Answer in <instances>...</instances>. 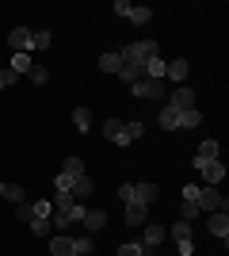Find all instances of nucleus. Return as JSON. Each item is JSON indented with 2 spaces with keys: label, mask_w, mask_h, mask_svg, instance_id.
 <instances>
[{
  "label": "nucleus",
  "mask_w": 229,
  "mask_h": 256,
  "mask_svg": "<svg viewBox=\"0 0 229 256\" xmlns=\"http://www.w3.org/2000/svg\"><path fill=\"white\" fill-rule=\"evenodd\" d=\"M54 188H57L61 195H73V176H65V172H57V176H54Z\"/></svg>",
  "instance_id": "f704fd0d"
},
{
  "label": "nucleus",
  "mask_w": 229,
  "mask_h": 256,
  "mask_svg": "<svg viewBox=\"0 0 229 256\" xmlns=\"http://www.w3.org/2000/svg\"><path fill=\"white\" fill-rule=\"evenodd\" d=\"M126 20H130V23H149V20H153V8H142V4H134Z\"/></svg>",
  "instance_id": "7c9ffc66"
},
{
  "label": "nucleus",
  "mask_w": 229,
  "mask_h": 256,
  "mask_svg": "<svg viewBox=\"0 0 229 256\" xmlns=\"http://www.w3.org/2000/svg\"><path fill=\"white\" fill-rule=\"evenodd\" d=\"M164 237H168V234H164V226H149V222H145L142 241H138V245H142V252H145V256H157V248L164 245Z\"/></svg>",
  "instance_id": "7ed1b4c3"
},
{
  "label": "nucleus",
  "mask_w": 229,
  "mask_h": 256,
  "mask_svg": "<svg viewBox=\"0 0 229 256\" xmlns=\"http://www.w3.org/2000/svg\"><path fill=\"white\" fill-rule=\"evenodd\" d=\"M50 206H54V210H69V206H73V195H61V192H57L54 199H50Z\"/></svg>",
  "instance_id": "c9c22d12"
},
{
  "label": "nucleus",
  "mask_w": 229,
  "mask_h": 256,
  "mask_svg": "<svg viewBox=\"0 0 229 256\" xmlns=\"http://www.w3.org/2000/svg\"><path fill=\"white\" fill-rule=\"evenodd\" d=\"M88 230V237H96L99 230H103V226H107V210H88L84 214V222H80Z\"/></svg>",
  "instance_id": "ddd939ff"
},
{
  "label": "nucleus",
  "mask_w": 229,
  "mask_h": 256,
  "mask_svg": "<svg viewBox=\"0 0 229 256\" xmlns=\"http://www.w3.org/2000/svg\"><path fill=\"white\" fill-rule=\"evenodd\" d=\"M46 46H54V34L50 31H34L31 34V50H46Z\"/></svg>",
  "instance_id": "cd10ccee"
},
{
  "label": "nucleus",
  "mask_w": 229,
  "mask_h": 256,
  "mask_svg": "<svg viewBox=\"0 0 229 256\" xmlns=\"http://www.w3.org/2000/svg\"><path fill=\"white\" fill-rule=\"evenodd\" d=\"M31 214H34V218H46V222H50V214H54L50 199H38V203H31Z\"/></svg>",
  "instance_id": "473e14b6"
},
{
  "label": "nucleus",
  "mask_w": 229,
  "mask_h": 256,
  "mask_svg": "<svg viewBox=\"0 0 229 256\" xmlns=\"http://www.w3.org/2000/svg\"><path fill=\"white\" fill-rule=\"evenodd\" d=\"M199 122H203V115H199L195 107H191V111H180V126H184V130H195Z\"/></svg>",
  "instance_id": "bb28decb"
},
{
  "label": "nucleus",
  "mask_w": 229,
  "mask_h": 256,
  "mask_svg": "<svg viewBox=\"0 0 229 256\" xmlns=\"http://www.w3.org/2000/svg\"><path fill=\"white\" fill-rule=\"evenodd\" d=\"M103 138L115 142V146H130V138H126V122H122V118H107V122H103Z\"/></svg>",
  "instance_id": "0eeeda50"
},
{
  "label": "nucleus",
  "mask_w": 229,
  "mask_h": 256,
  "mask_svg": "<svg viewBox=\"0 0 229 256\" xmlns=\"http://www.w3.org/2000/svg\"><path fill=\"white\" fill-rule=\"evenodd\" d=\"M119 199H122V203H134V184H122V188H119Z\"/></svg>",
  "instance_id": "a19ab883"
},
{
  "label": "nucleus",
  "mask_w": 229,
  "mask_h": 256,
  "mask_svg": "<svg viewBox=\"0 0 229 256\" xmlns=\"http://www.w3.org/2000/svg\"><path fill=\"white\" fill-rule=\"evenodd\" d=\"M92 192H96V180H92L88 172H84V176H76V180H73V199H88V195H92Z\"/></svg>",
  "instance_id": "2eb2a0df"
},
{
  "label": "nucleus",
  "mask_w": 229,
  "mask_h": 256,
  "mask_svg": "<svg viewBox=\"0 0 229 256\" xmlns=\"http://www.w3.org/2000/svg\"><path fill=\"white\" fill-rule=\"evenodd\" d=\"M31 34H34V31H27V27H11L8 46H11L15 54H31Z\"/></svg>",
  "instance_id": "6e6552de"
},
{
  "label": "nucleus",
  "mask_w": 229,
  "mask_h": 256,
  "mask_svg": "<svg viewBox=\"0 0 229 256\" xmlns=\"http://www.w3.org/2000/svg\"><path fill=\"white\" fill-rule=\"evenodd\" d=\"M195 168L203 172L207 188H218V184L226 180V164H222V160H199V157H195Z\"/></svg>",
  "instance_id": "39448f33"
},
{
  "label": "nucleus",
  "mask_w": 229,
  "mask_h": 256,
  "mask_svg": "<svg viewBox=\"0 0 229 256\" xmlns=\"http://www.w3.org/2000/svg\"><path fill=\"white\" fill-rule=\"evenodd\" d=\"M31 54H15V58H11V65H8V69H11V73H27V69H31Z\"/></svg>",
  "instance_id": "c756f323"
},
{
  "label": "nucleus",
  "mask_w": 229,
  "mask_h": 256,
  "mask_svg": "<svg viewBox=\"0 0 229 256\" xmlns=\"http://www.w3.org/2000/svg\"><path fill=\"white\" fill-rule=\"evenodd\" d=\"M199 206H195V199H184V203H180V222H191V218H199Z\"/></svg>",
  "instance_id": "c85d7f7f"
},
{
  "label": "nucleus",
  "mask_w": 229,
  "mask_h": 256,
  "mask_svg": "<svg viewBox=\"0 0 229 256\" xmlns=\"http://www.w3.org/2000/svg\"><path fill=\"white\" fill-rule=\"evenodd\" d=\"M0 195H4V199H8V203H27V192H23L19 184H0Z\"/></svg>",
  "instance_id": "a211bd4d"
},
{
  "label": "nucleus",
  "mask_w": 229,
  "mask_h": 256,
  "mask_svg": "<svg viewBox=\"0 0 229 256\" xmlns=\"http://www.w3.org/2000/svg\"><path fill=\"white\" fill-rule=\"evenodd\" d=\"M195 206L199 210H229V199L226 195H218V188H199V195H195Z\"/></svg>",
  "instance_id": "f03ea898"
},
{
  "label": "nucleus",
  "mask_w": 229,
  "mask_h": 256,
  "mask_svg": "<svg viewBox=\"0 0 229 256\" xmlns=\"http://www.w3.org/2000/svg\"><path fill=\"white\" fill-rule=\"evenodd\" d=\"M99 69H103V73H119L122 58H119V54H99Z\"/></svg>",
  "instance_id": "5701e85b"
},
{
  "label": "nucleus",
  "mask_w": 229,
  "mask_h": 256,
  "mask_svg": "<svg viewBox=\"0 0 229 256\" xmlns=\"http://www.w3.org/2000/svg\"><path fill=\"white\" fill-rule=\"evenodd\" d=\"M130 92L138 100H161V104H164V96H168V92H164V80H149V76L138 80V84H130Z\"/></svg>",
  "instance_id": "20e7f679"
},
{
  "label": "nucleus",
  "mask_w": 229,
  "mask_h": 256,
  "mask_svg": "<svg viewBox=\"0 0 229 256\" xmlns=\"http://www.w3.org/2000/svg\"><path fill=\"white\" fill-rule=\"evenodd\" d=\"M15 218H19V222H31L34 214H31V203H19L15 206Z\"/></svg>",
  "instance_id": "ea45409f"
},
{
  "label": "nucleus",
  "mask_w": 229,
  "mask_h": 256,
  "mask_svg": "<svg viewBox=\"0 0 229 256\" xmlns=\"http://www.w3.org/2000/svg\"><path fill=\"white\" fill-rule=\"evenodd\" d=\"M195 157H199V160H222V146H218L214 138H210V142H203V146H199V153H195Z\"/></svg>",
  "instance_id": "aec40b11"
},
{
  "label": "nucleus",
  "mask_w": 229,
  "mask_h": 256,
  "mask_svg": "<svg viewBox=\"0 0 229 256\" xmlns=\"http://www.w3.org/2000/svg\"><path fill=\"white\" fill-rule=\"evenodd\" d=\"M164 104L176 107V111H191V104H195V92H191L187 84H180L176 92H168V96H164Z\"/></svg>",
  "instance_id": "423d86ee"
},
{
  "label": "nucleus",
  "mask_w": 229,
  "mask_h": 256,
  "mask_svg": "<svg viewBox=\"0 0 229 256\" xmlns=\"http://www.w3.org/2000/svg\"><path fill=\"white\" fill-rule=\"evenodd\" d=\"M157 199H161V188H157V184H134V203H157Z\"/></svg>",
  "instance_id": "9d476101"
},
{
  "label": "nucleus",
  "mask_w": 229,
  "mask_h": 256,
  "mask_svg": "<svg viewBox=\"0 0 229 256\" xmlns=\"http://www.w3.org/2000/svg\"><path fill=\"white\" fill-rule=\"evenodd\" d=\"M149 222V206L145 203H126V226H145Z\"/></svg>",
  "instance_id": "4468645a"
},
{
  "label": "nucleus",
  "mask_w": 229,
  "mask_h": 256,
  "mask_svg": "<svg viewBox=\"0 0 229 256\" xmlns=\"http://www.w3.org/2000/svg\"><path fill=\"white\" fill-rule=\"evenodd\" d=\"M15 80H19V73H11V69H0V88L15 84Z\"/></svg>",
  "instance_id": "58836bf2"
},
{
  "label": "nucleus",
  "mask_w": 229,
  "mask_h": 256,
  "mask_svg": "<svg viewBox=\"0 0 229 256\" xmlns=\"http://www.w3.org/2000/svg\"><path fill=\"white\" fill-rule=\"evenodd\" d=\"M50 256H73V234H54L50 237Z\"/></svg>",
  "instance_id": "f8f14e48"
},
{
  "label": "nucleus",
  "mask_w": 229,
  "mask_h": 256,
  "mask_svg": "<svg viewBox=\"0 0 229 256\" xmlns=\"http://www.w3.org/2000/svg\"><path fill=\"white\" fill-rule=\"evenodd\" d=\"M96 252V241H92V237H73V256H92Z\"/></svg>",
  "instance_id": "412c9836"
},
{
  "label": "nucleus",
  "mask_w": 229,
  "mask_h": 256,
  "mask_svg": "<svg viewBox=\"0 0 229 256\" xmlns=\"http://www.w3.org/2000/svg\"><path fill=\"white\" fill-rule=\"evenodd\" d=\"M84 214H88V206H84V203H76V199H73V206L65 210V218H69V226H73V222H84Z\"/></svg>",
  "instance_id": "72a5a7b5"
},
{
  "label": "nucleus",
  "mask_w": 229,
  "mask_h": 256,
  "mask_svg": "<svg viewBox=\"0 0 229 256\" xmlns=\"http://www.w3.org/2000/svg\"><path fill=\"white\" fill-rule=\"evenodd\" d=\"M187 73H191V65H187L184 58H176V62L164 65V76H168V80H176V84H187Z\"/></svg>",
  "instance_id": "1a4fd4ad"
},
{
  "label": "nucleus",
  "mask_w": 229,
  "mask_h": 256,
  "mask_svg": "<svg viewBox=\"0 0 229 256\" xmlns=\"http://www.w3.org/2000/svg\"><path fill=\"white\" fill-rule=\"evenodd\" d=\"M119 256H145V252H142V245H138V241H126V245L119 248Z\"/></svg>",
  "instance_id": "4c0bfd02"
},
{
  "label": "nucleus",
  "mask_w": 229,
  "mask_h": 256,
  "mask_svg": "<svg viewBox=\"0 0 229 256\" xmlns=\"http://www.w3.org/2000/svg\"><path fill=\"white\" fill-rule=\"evenodd\" d=\"M27 76H31V84H38V88H42V84H46V80H50V69H42V65L34 62V65H31V69H27Z\"/></svg>",
  "instance_id": "393cba45"
},
{
  "label": "nucleus",
  "mask_w": 229,
  "mask_h": 256,
  "mask_svg": "<svg viewBox=\"0 0 229 256\" xmlns=\"http://www.w3.org/2000/svg\"><path fill=\"white\" fill-rule=\"evenodd\" d=\"M130 8H134V4H126V0H115V12H119V16H130Z\"/></svg>",
  "instance_id": "37998d69"
},
{
  "label": "nucleus",
  "mask_w": 229,
  "mask_h": 256,
  "mask_svg": "<svg viewBox=\"0 0 229 256\" xmlns=\"http://www.w3.org/2000/svg\"><path fill=\"white\" fill-rule=\"evenodd\" d=\"M168 234H172V241H191V222H176Z\"/></svg>",
  "instance_id": "2f4dec72"
},
{
  "label": "nucleus",
  "mask_w": 229,
  "mask_h": 256,
  "mask_svg": "<svg viewBox=\"0 0 229 256\" xmlns=\"http://www.w3.org/2000/svg\"><path fill=\"white\" fill-rule=\"evenodd\" d=\"M142 134H145V126H142V122H138V118H130V122H126V138H142Z\"/></svg>",
  "instance_id": "e433bc0d"
},
{
  "label": "nucleus",
  "mask_w": 229,
  "mask_h": 256,
  "mask_svg": "<svg viewBox=\"0 0 229 256\" xmlns=\"http://www.w3.org/2000/svg\"><path fill=\"white\" fill-rule=\"evenodd\" d=\"M153 54H157V38H142V42H130L119 58H122V65H145Z\"/></svg>",
  "instance_id": "f257e3e1"
},
{
  "label": "nucleus",
  "mask_w": 229,
  "mask_h": 256,
  "mask_svg": "<svg viewBox=\"0 0 229 256\" xmlns=\"http://www.w3.org/2000/svg\"><path fill=\"white\" fill-rule=\"evenodd\" d=\"M157 122H161L164 130H180V111L164 104V107H161V115H157Z\"/></svg>",
  "instance_id": "f3484780"
},
{
  "label": "nucleus",
  "mask_w": 229,
  "mask_h": 256,
  "mask_svg": "<svg viewBox=\"0 0 229 256\" xmlns=\"http://www.w3.org/2000/svg\"><path fill=\"white\" fill-rule=\"evenodd\" d=\"M164 65H168V62H164L161 54H153V58L142 65V69H145V76H149V80H164Z\"/></svg>",
  "instance_id": "dca6fc26"
},
{
  "label": "nucleus",
  "mask_w": 229,
  "mask_h": 256,
  "mask_svg": "<svg viewBox=\"0 0 229 256\" xmlns=\"http://www.w3.org/2000/svg\"><path fill=\"white\" fill-rule=\"evenodd\" d=\"M176 248H180V256H195V241H176Z\"/></svg>",
  "instance_id": "79ce46f5"
},
{
  "label": "nucleus",
  "mask_w": 229,
  "mask_h": 256,
  "mask_svg": "<svg viewBox=\"0 0 229 256\" xmlns=\"http://www.w3.org/2000/svg\"><path fill=\"white\" fill-rule=\"evenodd\" d=\"M27 226H31V234H34V237H46V241L54 237V226L46 222V218H31V222H27Z\"/></svg>",
  "instance_id": "4be33fe9"
},
{
  "label": "nucleus",
  "mask_w": 229,
  "mask_h": 256,
  "mask_svg": "<svg viewBox=\"0 0 229 256\" xmlns=\"http://www.w3.org/2000/svg\"><path fill=\"white\" fill-rule=\"evenodd\" d=\"M210 234L222 241L229 237V210H210Z\"/></svg>",
  "instance_id": "9b49d317"
},
{
  "label": "nucleus",
  "mask_w": 229,
  "mask_h": 256,
  "mask_svg": "<svg viewBox=\"0 0 229 256\" xmlns=\"http://www.w3.org/2000/svg\"><path fill=\"white\" fill-rule=\"evenodd\" d=\"M115 76H119V80H126V84H138V80H145V69H142V65H122Z\"/></svg>",
  "instance_id": "6ab92c4d"
},
{
  "label": "nucleus",
  "mask_w": 229,
  "mask_h": 256,
  "mask_svg": "<svg viewBox=\"0 0 229 256\" xmlns=\"http://www.w3.org/2000/svg\"><path fill=\"white\" fill-rule=\"evenodd\" d=\"M61 172H65V176H73V180H76V176H84V160H80V157H65V164H61Z\"/></svg>",
  "instance_id": "b1692460"
},
{
  "label": "nucleus",
  "mask_w": 229,
  "mask_h": 256,
  "mask_svg": "<svg viewBox=\"0 0 229 256\" xmlns=\"http://www.w3.org/2000/svg\"><path fill=\"white\" fill-rule=\"evenodd\" d=\"M73 126L76 130H88V126H92V111H88V107H76V111H73Z\"/></svg>",
  "instance_id": "a878e982"
},
{
  "label": "nucleus",
  "mask_w": 229,
  "mask_h": 256,
  "mask_svg": "<svg viewBox=\"0 0 229 256\" xmlns=\"http://www.w3.org/2000/svg\"><path fill=\"white\" fill-rule=\"evenodd\" d=\"M0 92H4V88H0Z\"/></svg>",
  "instance_id": "c03bdc74"
}]
</instances>
